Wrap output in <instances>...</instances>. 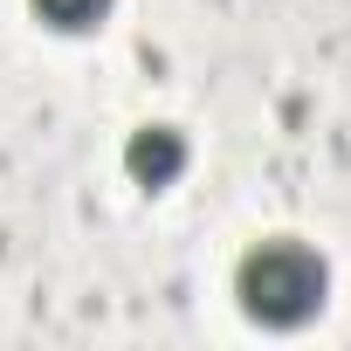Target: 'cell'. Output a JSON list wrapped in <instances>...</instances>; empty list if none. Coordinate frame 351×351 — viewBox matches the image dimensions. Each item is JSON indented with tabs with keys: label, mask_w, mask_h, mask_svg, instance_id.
Returning <instances> with one entry per match:
<instances>
[{
	"label": "cell",
	"mask_w": 351,
	"mask_h": 351,
	"mask_svg": "<svg viewBox=\"0 0 351 351\" xmlns=\"http://www.w3.org/2000/svg\"><path fill=\"white\" fill-rule=\"evenodd\" d=\"M234 296H241V310H248L255 324L296 330V324H310V317L324 310L330 269H324V255H317L310 241L269 234V241H255V248L234 262Z\"/></svg>",
	"instance_id": "6da1fadb"
},
{
	"label": "cell",
	"mask_w": 351,
	"mask_h": 351,
	"mask_svg": "<svg viewBox=\"0 0 351 351\" xmlns=\"http://www.w3.org/2000/svg\"><path fill=\"white\" fill-rule=\"evenodd\" d=\"M124 172H131V186L165 193V186L186 172V131H180V124H138V131L124 138Z\"/></svg>",
	"instance_id": "7a4b0ae2"
},
{
	"label": "cell",
	"mask_w": 351,
	"mask_h": 351,
	"mask_svg": "<svg viewBox=\"0 0 351 351\" xmlns=\"http://www.w3.org/2000/svg\"><path fill=\"white\" fill-rule=\"evenodd\" d=\"M28 8H35V21L56 28V35H90V28H104L110 0H28Z\"/></svg>",
	"instance_id": "3957f363"
}]
</instances>
